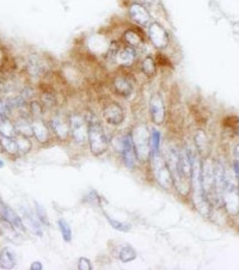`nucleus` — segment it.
<instances>
[{
	"label": "nucleus",
	"mask_w": 239,
	"mask_h": 270,
	"mask_svg": "<svg viewBox=\"0 0 239 270\" xmlns=\"http://www.w3.org/2000/svg\"><path fill=\"white\" fill-rule=\"evenodd\" d=\"M68 121H70L72 140L80 146L88 144L89 126L86 122L85 115L82 112H72L68 115Z\"/></svg>",
	"instance_id": "5"
},
{
	"label": "nucleus",
	"mask_w": 239,
	"mask_h": 270,
	"mask_svg": "<svg viewBox=\"0 0 239 270\" xmlns=\"http://www.w3.org/2000/svg\"><path fill=\"white\" fill-rule=\"evenodd\" d=\"M139 70L140 73L143 74L146 78L151 79L155 77V74L158 72V61L157 59H154L153 55L147 54L145 58L141 59L139 62Z\"/></svg>",
	"instance_id": "17"
},
{
	"label": "nucleus",
	"mask_w": 239,
	"mask_h": 270,
	"mask_svg": "<svg viewBox=\"0 0 239 270\" xmlns=\"http://www.w3.org/2000/svg\"><path fill=\"white\" fill-rule=\"evenodd\" d=\"M128 17L134 24L145 29L153 22L148 8L137 1H133L129 4V6H128Z\"/></svg>",
	"instance_id": "10"
},
{
	"label": "nucleus",
	"mask_w": 239,
	"mask_h": 270,
	"mask_svg": "<svg viewBox=\"0 0 239 270\" xmlns=\"http://www.w3.org/2000/svg\"><path fill=\"white\" fill-rule=\"evenodd\" d=\"M151 134V156L152 154H158L160 153V132L157 129L152 130Z\"/></svg>",
	"instance_id": "29"
},
{
	"label": "nucleus",
	"mask_w": 239,
	"mask_h": 270,
	"mask_svg": "<svg viewBox=\"0 0 239 270\" xmlns=\"http://www.w3.org/2000/svg\"><path fill=\"white\" fill-rule=\"evenodd\" d=\"M48 124H49V128L52 130L53 134L55 135L59 140L66 141L71 136V127L68 116L55 112V114L50 116Z\"/></svg>",
	"instance_id": "9"
},
{
	"label": "nucleus",
	"mask_w": 239,
	"mask_h": 270,
	"mask_svg": "<svg viewBox=\"0 0 239 270\" xmlns=\"http://www.w3.org/2000/svg\"><path fill=\"white\" fill-rule=\"evenodd\" d=\"M4 162H2V160H0V168H2V166H4Z\"/></svg>",
	"instance_id": "38"
},
{
	"label": "nucleus",
	"mask_w": 239,
	"mask_h": 270,
	"mask_svg": "<svg viewBox=\"0 0 239 270\" xmlns=\"http://www.w3.org/2000/svg\"><path fill=\"white\" fill-rule=\"evenodd\" d=\"M59 224V228H60V232H61L62 238H64L65 242H71L72 239V230L70 227V225L67 224V221L64 220V219H60L58 221Z\"/></svg>",
	"instance_id": "30"
},
{
	"label": "nucleus",
	"mask_w": 239,
	"mask_h": 270,
	"mask_svg": "<svg viewBox=\"0 0 239 270\" xmlns=\"http://www.w3.org/2000/svg\"><path fill=\"white\" fill-rule=\"evenodd\" d=\"M136 157L142 164L151 159V132L146 124H135L130 130Z\"/></svg>",
	"instance_id": "2"
},
{
	"label": "nucleus",
	"mask_w": 239,
	"mask_h": 270,
	"mask_svg": "<svg viewBox=\"0 0 239 270\" xmlns=\"http://www.w3.org/2000/svg\"><path fill=\"white\" fill-rule=\"evenodd\" d=\"M119 258L123 263L131 262L136 258V251L130 245H123L119 251Z\"/></svg>",
	"instance_id": "25"
},
{
	"label": "nucleus",
	"mask_w": 239,
	"mask_h": 270,
	"mask_svg": "<svg viewBox=\"0 0 239 270\" xmlns=\"http://www.w3.org/2000/svg\"><path fill=\"white\" fill-rule=\"evenodd\" d=\"M16 266V256L8 248H4L0 252V268L13 269Z\"/></svg>",
	"instance_id": "21"
},
{
	"label": "nucleus",
	"mask_w": 239,
	"mask_h": 270,
	"mask_svg": "<svg viewBox=\"0 0 239 270\" xmlns=\"http://www.w3.org/2000/svg\"><path fill=\"white\" fill-rule=\"evenodd\" d=\"M107 218H108V221H109V224L112 225L115 230L121 231V232H128V231L130 230V225L125 224V222H122V221L114 220V219L109 218V216H107Z\"/></svg>",
	"instance_id": "31"
},
{
	"label": "nucleus",
	"mask_w": 239,
	"mask_h": 270,
	"mask_svg": "<svg viewBox=\"0 0 239 270\" xmlns=\"http://www.w3.org/2000/svg\"><path fill=\"white\" fill-rule=\"evenodd\" d=\"M14 127H16L17 134H22L25 136L32 135V128H31V121H29V117H20L14 122Z\"/></svg>",
	"instance_id": "22"
},
{
	"label": "nucleus",
	"mask_w": 239,
	"mask_h": 270,
	"mask_svg": "<svg viewBox=\"0 0 239 270\" xmlns=\"http://www.w3.org/2000/svg\"><path fill=\"white\" fill-rule=\"evenodd\" d=\"M233 171H235L236 176H237V178L239 180V162H237V160L233 163Z\"/></svg>",
	"instance_id": "35"
},
{
	"label": "nucleus",
	"mask_w": 239,
	"mask_h": 270,
	"mask_svg": "<svg viewBox=\"0 0 239 270\" xmlns=\"http://www.w3.org/2000/svg\"><path fill=\"white\" fill-rule=\"evenodd\" d=\"M40 102L43 104L46 109H54L59 104V97L58 93L55 92L54 89H47L41 93Z\"/></svg>",
	"instance_id": "20"
},
{
	"label": "nucleus",
	"mask_w": 239,
	"mask_h": 270,
	"mask_svg": "<svg viewBox=\"0 0 239 270\" xmlns=\"http://www.w3.org/2000/svg\"><path fill=\"white\" fill-rule=\"evenodd\" d=\"M78 269L80 270H90L92 269V264L86 257H82L78 261Z\"/></svg>",
	"instance_id": "34"
},
{
	"label": "nucleus",
	"mask_w": 239,
	"mask_h": 270,
	"mask_svg": "<svg viewBox=\"0 0 239 270\" xmlns=\"http://www.w3.org/2000/svg\"><path fill=\"white\" fill-rule=\"evenodd\" d=\"M148 111L151 121L155 126H163L166 121V105L160 92H154L148 100Z\"/></svg>",
	"instance_id": "8"
},
{
	"label": "nucleus",
	"mask_w": 239,
	"mask_h": 270,
	"mask_svg": "<svg viewBox=\"0 0 239 270\" xmlns=\"http://www.w3.org/2000/svg\"><path fill=\"white\" fill-rule=\"evenodd\" d=\"M31 128H32V135L35 136L36 140L40 144H47L49 141L50 135L53 134L52 130L49 128V124L41 118H32L31 121Z\"/></svg>",
	"instance_id": "14"
},
{
	"label": "nucleus",
	"mask_w": 239,
	"mask_h": 270,
	"mask_svg": "<svg viewBox=\"0 0 239 270\" xmlns=\"http://www.w3.org/2000/svg\"><path fill=\"white\" fill-rule=\"evenodd\" d=\"M137 61H139V58H137V50L135 48H133V47L122 43L118 54H116L115 65H118L121 70L129 71L130 68L135 66Z\"/></svg>",
	"instance_id": "11"
},
{
	"label": "nucleus",
	"mask_w": 239,
	"mask_h": 270,
	"mask_svg": "<svg viewBox=\"0 0 239 270\" xmlns=\"http://www.w3.org/2000/svg\"><path fill=\"white\" fill-rule=\"evenodd\" d=\"M86 118V122L89 126V135L88 144L90 151L94 156H102L109 148V136L107 134V130L102 123L101 117L92 110H86L84 112Z\"/></svg>",
	"instance_id": "1"
},
{
	"label": "nucleus",
	"mask_w": 239,
	"mask_h": 270,
	"mask_svg": "<svg viewBox=\"0 0 239 270\" xmlns=\"http://www.w3.org/2000/svg\"><path fill=\"white\" fill-rule=\"evenodd\" d=\"M0 213H1V216L4 219H6L13 227H16L19 232H24V225L22 221V218H19L16 213H14V210L11 208V207H8L7 204L2 202V201H0Z\"/></svg>",
	"instance_id": "18"
},
{
	"label": "nucleus",
	"mask_w": 239,
	"mask_h": 270,
	"mask_svg": "<svg viewBox=\"0 0 239 270\" xmlns=\"http://www.w3.org/2000/svg\"><path fill=\"white\" fill-rule=\"evenodd\" d=\"M31 269H35V270H40L42 269V264L40 262H35L31 264Z\"/></svg>",
	"instance_id": "37"
},
{
	"label": "nucleus",
	"mask_w": 239,
	"mask_h": 270,
	"mask_svg": "<svg viewBox=\"0 0 239 270\" xmlns=\"http://www.w3.org/2000/svg\"><path fill=\"white\" fill-rule=\"evenodd\" d=\"M44 106L40 100H30L29 104V114L31 115L32 118H41L43 117V112H44Z\"/></svg>",
	"instance_id": "28"
},
{
	"label": "nucleus",
	"mask_w": 239,
	"mask_h": 270,
	"mask_svg": "<svg viewBox=\"0 0 239 270\" xmlns=\"http://www.w3.org/2000/svg\"><path fill=\"white\" fill-rule=\"evenodd\" d=\"M101 114L102 118H103L109 126L119 127L124 122V109L122 108V105L115 99L108 98L104 100V102H102Z\"/></svg>",
	"instance_id": "4"
},
{
	"label": "nucleus",
	"mask_w": 239,
	"mask_h": 270,
	"mask_svg": "<svg viewBox=\"0 0 239 270\" xmlns=\"http://www.w3.org/2000/svg\"><path fill=\"white\" fill-rule=\"evenodd\" d=\"M0 144L4 147V150L10 154H16L18 152V146L16 139L11 138V136H0Z\"/></svg>",
	"instance_id": "26"
},
{
	"label": "nucleus",
	"mask_w": 239,
	"mask_h": 270,
	"mask_svg": "<svg viewBox=\"0 0 239 270\" xmlns=\"http://www.w3.org/2000/svg\"><path fill=\"white\" fill-rule=\"evenodd\" d=\"M12 105L10 100L0 99V117H8L12 111Z\"/></svg>",
	"instance_id": "32"
},
{
	"label": "nucleus",
	"mask_w": 239,
	"mask_h": 270,
	"mask_svg": "<svg viewBox=\"0 0 239 270\" xmlns=\"http://www.w3.org/2000/svg\"><path fill=\"white\" fill-rule=\"evenodd\" d=\"M148 41L152 46L158 50H164L170 46V35L169 32L159 22H153L146 28Z\"/></svg>",
	"instance_id": "7"
},
{
	"label": "nucleus",
	"mask_w": 239,
	"mask_h": 270,
	"mask_svg": "<svg viewBox=\"0 0 239 270\" xmlns=\"http://www.w3.org/2000/svg\"><path fill=\"white\" fill-rule=\"evenodd\" d=\"M120 40L123 44L139 50L146 44V35L143 34L140 26H130V28L125 29Z\"/></svg>",
	"instance_id": "13"
},
{
	"label": "nucleus",
	"mask_w": 239,
	"mask_h": 270,
	"mask_svg": "<svg viewBox=\"0 0 239 270\" xmlns=\"http://www.w3.org/2000/svg\"><path fill=\"white\" fill-rule=\"evenodd\" d=\"M16 139L17 146H18V152L20 153H28L31 150V142L29 140V136L22 135V134H16L14 135Z\"/></svg>",
	"instance_id": "27"
},
{
	"label": "nucleus",
	"mask_w": 239,
	"mask_h": 270,
	"mask_svg": "<svg viewBox=\"0 0 239 270\" xmlns=\"http://www.w3.org/2000/svg\"><path fill=\"white\" fill-rule=\"evenodd\" d=\"M35 207H36V215H37L38 220L41 222H43V224L49 225V221H48V215L46 213V209L43 208V207L41 206L38 202H35Z\"/></svg>",
	"instance_id": "33"
},
{
	"label": "nucleus",
	"mask_w": 239,
	"mask_h": 270,
	"mask_svg": "<svg viewBox=\"0 0 239 270\" xmlns=\"http://www.w3.org/2000/svg\"><path fill=\"white\" fill-rule=\"evenodd\" d=\"M0 233H1L8 242L16 243V244H19L20 239H22L19 231H18L16 227L12 226L10 222L2 218V216L0 218Z\"/></svg>",
	"instance_id": "19"
},
{
	"label": "nucleus",
	"mask_w": 239,
	"mask_h": 270,
	"mask_svg": "<svg viewBox=\"0 0 239 270\" xmlns=\"http://www.w3.org/2000/svg\"><path fill=\"white\" fill-rule=\"evenodd\" d=\"M22 221L24 227H25L26 230H29L31 233L36 234V236H42L41 221L38 220L37 215L35 216L26 208H22Z\"/></svg>",
	"instance_id": "16"
},
{
	"label": "nucleus",
	"mask_w": 239,
	"mask_h": 270,
	"mask_svg": "<svg viewBox=\"0 0 239 270\" xmlns=\"http://www.w3.org/2000/svg\"><path fill=\"white\" fill-rule=\"evenodd\" d=\"M127 71L128 70L119 71L118 73L114 74L112 82H110L114 93L123 99L130 98L135 91V79Z\"/></svg>",
	"instance_id": "3"
},
{
	"label": "nucleus",
	"mask_w": 239,
	"mask_h": 270,
	"mask_svg": "<svg viewBox=\"0 0 239 270\" xmlns=\"http://www.w3.org/2000/svg\"><path fill=\"white\" fill-rule=\"evenodd\" d=\"M233 156L236 157V159H237V162H239V144H237L233 148Z\"/></svg>",
	"instance_id": "36"
},
{
	"label": "nucleus",
	"mask_w": 239,
	"mask_h": 270,
	"mask_svg": "<svg viewBox=\"0 0 239 270\" xmlns=\"http://www.w3.org/2000/svg\"><path fill=\"white\" fill-rule=\"evenodd\" d=\"M26 70L32 78H42L48 71V64L46 59L37 54H32L29 56Z\"/></svg>",
	"instance_id": "15"
},
{
	"label": "nucleus",
	"mask_w": 239,
	"mask_h": 270,
	"mask_svg": "<svg viewBox=\"0 0 239 270\" xmlns=\"http://www.w3.org/2000/svg\"><path fill=\"white\" fill-rule=\"evenodd\" d=\"M120 150H121L122 159H123L125 166H127L128 169H130V170H134L137 164V157L130 132L122 135L121 147H120Z\"/></svg>",
	"instance_id": "12"
},
{
	"label": "nucleus",
	"mask_w": 239,
	"mask_h": 270,
	"mask_svg": "<svg viewBox=\"0 0 239 270\" xmlns=\"http://www.w3.org/2000/svg\"><path fill=\"white\" fill-rule=\"evenodd\" d=\"M194 141H195V146L200 153H205L208 147V140L206 133L202 129H197L194 135Z\"/></svg>",
	"instance_id": "23"
},
{
	"label": "nucleus",
	"mask_w": 239,
	"mask_h": 270,
	"mask_svg": "<svg viewBox=\"0 0 239 270\" xmlns=\"http://www.w3.org/2000/svg\"><path fill=\"white\" fill-rule=\"evenodd\" d=\"M0 134L4 136H14L17 134L14 123H12L8 117H0Z\"/></svg>",
	"instance_id": "24"
},
{
	"label": "nucleus",
	"mask_w": 239,
	"mask_h": 270,
	"mask_svg": "<svg viewBox=\"0 0 239 270\" xmlns=\"http://www.w3.org/2000/svg\"><path fill=\"white\" fill-rule=\"evenodd\" d=\"M151 162L152 169H153V175L155 180H157V182L159 183V185L161 188L166 189V190L171 188L173 183L172 175L169 170V166H167L165 159L160 156V153L152 154Z\"/></svg>",
	"instance_id": "6"
}]
</instances>
